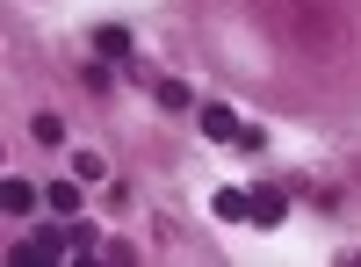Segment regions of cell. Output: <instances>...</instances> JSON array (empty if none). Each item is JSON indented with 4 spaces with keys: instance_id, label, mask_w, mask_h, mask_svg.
<instances>
[{
    "instance_id": "obj_1",
    "label": "cell",
    "mask_w": 361,
    "mask_h": 267,
    "mask_svg": "<svg viewBox=\"0 0 361 267\" xmlns=\"http://www.w3.org/2000/svg\"><path fill=\"white\" fill-rule=\"evenodd\" d=\"M289 37L304 44L311 58H340L347 29H340V15H333V0H289Z\"/></svg>"
},
{
    "instance_id": "obj_2",
    "label": "cell",
    "mask_w": 361,
    "mask_h": 267,
    "mask_svg": "<svg viewBox=\"0 0 361 267\" xmlns=\"http://www.w3.org/2000/svg\"><path fill=\"white\" fill-rule=\"evenodd\" d=\"M80 253V224H44L37 239H15V260H73Z\"/></svg>"
},
{
    "instance_id": "obj_3",
    "label": "cell",
    "mask_w": 361,
    "mask_h": 267,
    "mask_svg": "<svg viewBox=\"0 0 361 267\" xmlns=\"http://www.w3.org/2000/svg\"><path fill=\"white\" fill-rule=\"evenodd\" d=\"M94 51L109 58L116 73H130V80H152V73H145V58H137V37H130L123 22H102V29H94Z\"/></svg>"
},
{
    "instance_id": "obj_4",
    "label": "cell",
    "mask_w": 361,
    "mask_h": 267,
    "mask_svg": "<svg viewBox=\"0 0 361 267\" xmlns=\"http://www.w3.org/2000/svg\"><path fill=\"white\" fill-rule=\"evenodd\" d=\"M246 217H253L260 231H282V217H289V188H282V181H260V188H246Z\"/></svg>"
},
{
    "instance_id": "obj_5",
    "label": "cell",
    "mask_w": 361,
    "mask_h": 267,
    "mask_svg": "<svg viewBox=\"0 0 361 267\" xmlns=\"http://www.w3.org/2000/svg\"><path fill=\"white\" fill-rule=\"evenodd\" d=\"M195 123H202V137H217V144H238V137H246V123H238L224 101H202V108H195Z\"/></svg>"
},
{
    "instance_id": "obj_6",
    "label": "cell",
    "mask_w": 361,
    "mask_h": 267,
    "mask_svg": "<svg viewBox=\"0 0 361 267\" xmlns=\"http://www.w3.org/2000/svg\"><path fill=\"white\" fill-rule=\"evenodd\" d=\"M152 101H159L166 116H188V108H195V87H188V80H152Z\"/></svg>"
},
{
    "instance_id": "obj_7",
    "label": "cell",
    "mask_w": 361,
    "mask_h": 267,
    "mask_svg": "<svg viewBox=\"0 0 361 267\" xmlns=\"http://www.w3.org/2000/svg\"><path fill=\"white\" fill-rule=\"evenodd\" d=\"M29 137L58 152V144H66V116H58V108H37V116H29Z\"/></svg>"
},
{
    "instance_id": "obj_8",
    "label": "cell",
    "mask_w": 361,
    "mask_h": 267,
    "mask_svg": "<svg viewBox=\"0 0 361 267\" xmlns=\"http://www.w3.org/2000/svg\"><path fill=\"white\" fill-rule=\"evenodd\" d=\"M0 210H8V217H29V210H37V188L8 173V181H0Z\"/></svg>"
},
{
    "instance_id": "obj_9",
    "label": "cell",
    "mask_w": 361,
    "mask_h": 267,
    "mask_svg": "<svg viewBox=\"0 0 361 267\" xmlns=\"http://www.w3.org/2000/svg\"><path fill=\"white\" fill-rule=\"evenodd\" d=\"M80 188H87L80 173H73V181H51V188H44V202H51L58 217H80Z\"/></svg>"
},
{
    "instance_id": "obj_10",
    "label": "cell",
    "mask_w": 361,
    "mask_h": 267,
    "mask_svg": "<svg viewBox=\"0 0 361 267\" xmlns=\"http://www.w3.org/2000/svg\"><path fill=\"white\" fill-rule=\"evenodd\" d=\"M209 210H217L224 224H238V217H246V188H217V195H209Z\"/></svg>"
},
{
    "instance_id": "obj_11",
    "label": "cell",
    "mask_w": 361,
    "mask_h": 267,
    "mask_svg": "<svg viewBox=\"0 0 361 267\" xmlns=\"http://www.w3.org/2000/svg\"><path fill=\"white\" fill-rule=\"evenodd\" d=\"M73 173H80V181H87V188H94V181H102V173H109V159H102V152H87V144H80V152H73Z\"/></svg>"
}]
</instances>
